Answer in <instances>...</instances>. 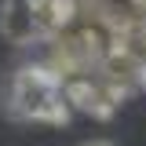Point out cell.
Returning <instances> with one entry per match:
<instances>
[{
    "instance_id": "6da1fadb",
    "label": "cell",
    "mask_w": 146,
    "mask_h": 146,
    "mask_svg": "<svg viewBox=\"0 0 146 146\" xmlns=\"http://www.w3.org/2000/svg\"><path fill=\"white\" fill-rule=\"evenodd\" d=\"M66 84L51 66H26L11 80V99L7 106L18 121L33 124H66L70 106H66Z\"/></svg>"
},
{
    "instance_id": "7a4b0ae2",
    "label": "cell",
    "mask_w": 146,
    "mask_h": 146,
    "mask_svg": "<svg viewBox=\"0 0 146 146\" xmlns=\"http://www.w3.org/2000/svg\"><path fill=\"white\" fill-rule=\"evenodd\" d=\"M66 84V99H70L77 110H84L91 117H99V121H110L117 106H121V99H124V88H117L113 80H91V73H77V77H66L62 80Z\"/></svg>"
},
{
    "instance_id": "3957f363",
    "label": "cell",
    "mask_w": 146,
    "mask_h": 146,
    "mask_svg": "<svg viewBox=\"0 0 146 146\" xmlns=\"http://www.w3.org/2000/svg\"><path fill=\"white\" fill-rule=\"evenodd\" d=\"M0 33H4V40H11L18 48L40 40L33 0H4V4H0Z\"/></svg>"
},
{
    "instance_id": "277c9868",
    "label": "cell",
    "mask_w": 146,
    "mask_h": 146,
    "mask_svg": "<svg viewBox=\"0 0 146 146\" xmlns=\"http://www.w3.org/2000/svg\"><path fill=\"white\" fill-rule=\"evenodd\" d=\"M80 146H113L110 139H91V143H80Z\"/></svg>"
}]
</instances>
